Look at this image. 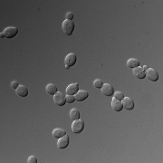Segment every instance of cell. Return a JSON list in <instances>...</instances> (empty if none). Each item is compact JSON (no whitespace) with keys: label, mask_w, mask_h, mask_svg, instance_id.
<instances>
[{"label":"cell","mask_w":163,"mask_h":163,"mask_svg":"<svg viewBox=\"0 0 163 163\" xmlns=\"http://www.w3.org/2000/svg\"><path fill=\"white\" fill-rule=\"evenodd\" d=\"M74 23L72 20H67L65 19L62 24V29L66 35H71L74 31Z\"/></svg>","instance_id":"1"},{"label":"cell","mask_w":163,"mask_h":163,"mask_svg":"<svg viewBox=\"0 0 163 163\" xmlns=\"http://www.w3.org/2000/svg\"><path fill=\"white\" fill-rule=\"evenodd\" d=\"M18 34V29L14 26H9L6 27L3 32L0 34L1 37H6V38H13Z\"/></svg>","instance_id":"2"},{"label":"cell","mask_w":163,"mask_h":163,"mask_svg":"<svg viewBox=\"0 0 163 163\" xmlns=\"http://www.w3.org/2000/svg\"><path fill=\"white\" fill-rule=\"evenodd\" d=\"M77 61V57H76V54H74V53H71V54H68L65 58V68L66 69H69L70 67L74 66L75 65Z\"/></svg>","instance_id":"3"},{"label":"cell","mask_w":163,"mask_h":163,"mask_svg":"<svg viewBox=\"0 0 163 163\" xmlns=\"http://www.w3.org/2000/svg\"><path fill=\"white\" fill-rule=\"evenodd\" d=\"M84 129V122L82 120H75L72 124V130L74 133H80Z\"/></svg>","instance_id":"4"},{"label":"cell","mask_w":163,"mask_h":163,"mask_svg":"<svg viewBox=\"0 0 163 163\" xmlns=\"http://www.w3.org/2000/svg\"><path fill=\"white\" fill-rule=\"evenodd\" d=\"M54 101L56 105L58 106H64L66 102V99L63 93L61 92H57L54 95Z\"/></svg>","instance_id":"5"},{"label":"cell","mask_w":163,"mask_h":163,"mask_svg":"<svg viewBox=\"0 0 163 163\" xmlns=\"http://www.w3.org/2000/svg\"><path fill=\"white\" fill-rule=\"evenodd\" d=\"M147 78L151 82H157L159 80V74L156 70L152 68H148L145 71Z\"/></svg>","instance_id":"6"},{"label":"cell","mask_w":163,"mask_h":163,"mask_svg":"<svg viewBox=\"0 0 163 163\" xmlns=\"http://www.w3.org/2000/svg\"><path fill=\"white\" fill-rule=\"evenodd\" d=\"M101 91L105 96H113L114 93L113 87L108 83H103L102 87L101 88Z\"/></svg>","instance_id":"7"},{"label":"cell","mask_w":163,"mask_h":163,"mask_svg":"<svg viewBox=\"0 0 163 163\" xmlns=\"http://www.w3.org/2000/svg\"><path fill=\"white\" fill-rule=\"evenodd\" d=\"M69 141H70V137L68 134H65V136H63L62 138H60L57 141V147L59 149H65L66 147L69 145Z\"/></svg>","instance_id":"8"},{"label":"cell","mask_w":163,"mask_h":163,"mask_svg":"<svg viewBox=\"0 0 163 163\" xmlns=\"http://www.w3.org/2000/svg\"><path fill=\"white\" fill-rule=\"evenodd\" d=\"M78 91H79V83L78 82L72 83V84L68 85L66 88V93L70 94V95H75Z\"/></svg>","instance_id":"9"},{"label":"cell","mask_w":163,"mask_h":163,"mask_svg":"<svg viewBox=\"0 0 163 163\" xmlns=\"http://www.w3.org/2000/svg\"><path fill=\"white\" fill-rule=\"evenodd\" d=\"M123 108H125L128 111H131L134 108V101L129 97H124L121 101Z\"/></svg>","instance_id":"10"},{"label":"cell","mask_w":163,"mask_h":163,"mask_svg":"<svg viewBox=\"0 0 163 163\" xmlns=\"http://www.w3.org/2000/svg\"><path fill=\"white\" fill-rule=\"evenodd\" d=\"M133 74L138 78V79H144L146 77L145 71L142 69V67H136L133 69Z\"/></svg>","instance_id":"11"},{"label":"cell","mask_w":163,"mask_h":163,"mask_svg":"<svg viewBox=\"0 0 163 163\" xmlns=\"http://www.w3.org/2000/svg\"><path fill=\"white\" fill-rule=\"evenodd\" d=\"M112 108H113V110L115 111V112H121L123 109L121 101H119V100L113 98V101H112Z\"/></svg>","instance_id":"12"},{"label":"cell","mask_w":163,"mask_h":163,"mask_svg":"<svg viewBox=\"0 0 163 163\" xmlns=\"http://www.w3.org/2000/svg\"><path fill=\"white\" fill-rule=\"evenodd\" d=\"M16 94L20 97H26L28 95V90L26 86L24 85H19L16 89Z\"/></svg>","instance_id":"13"},{"label":"cell","mask_w":163,"mask_h":163,"mask_svg":"<svg viewBox=\"0 0 163 163\" xmlns=\"http://www.w3.org/2000/svg\"><path fill=\"white\" fill-rule=\"evenodd\" d=\"M89 96V93L86 92V91H83V90H79L77 92V93L74 95L75 97V101H84L86 100L87 98Z\"/></svg>","instance_id":"14"},{"label":"cell","mask_w":163,"mask_h":163,"mask_svg":"<svg viewBox=\"0 0 163 163\" xmlns=\"http://www.w3.org/2000/svg\"><path fill=\"white\" fill-rule=\"evenodd\" d=\"M46 93H49V94H51V95H54L58 92V89H57L56 85L54 84V83H49V84H47L46 87Z\"/></svg>","instance_id":"15"},{"label":"cell","mask_w":163,"mask_h":163,"mask_svg":"<svg viewBox=\"0 0 163 163\" xmlns=\"http://www.w3.org/2000/svg\"><path fill=\"white\" fill-rule=\"evenodd\" d=\"M66 134V131L63 129H60V128H57V129H54L52 132V135L53 137L56 138V139H60L62 138L63 136H65Z\"/></svg>","instance_id":"16"},{"label":"cell","mask_w":163,"mask_h":163,"mask_svg":"<svg viewBox=\"0 0 163 163\" xmlns=\"http://www.w3.org/2000/svg\"><path fill=\"white\" fill-rule=\"evenodd\" d=\"M127 66L129 68H131V69H134L136 67H139L140 66V61L135 59V58H130L127 61Z\"/></svg>","instance_id":"17"},{"label":"cell","mask_w":163,"mask_h":163,"mask_svg":"<svg viewBox=\"0 0 163 163\" xmlns=\"http://www.w3.org/2000/svg\"><path fill=\"white\" fill-rule=\"evenodd\" d=\"M70 118L73 120V121H75V120H79L80 119V113L77 109H72L71 112H70Z\"/></svg>","instance_id":"18"},{"label":"cell","mask_w":163,"mask_h":163,"mask_svg":"<svg viewBox=\"0 0 163 163\" xmlns=\"http://www.w3.org/2000/svg\"><path fill=\"white\" fill-rule=\"evenodd\" d=\"M124 97H125V96H124V94H123L121 92H116V93H113V98L119 100V101H122V99Z\"/></svg>","instance_id":"19"},{"label":"cell","mask_w":163,"mask_h":163,"mask_svg":"<svg viewBox=\"0 0 163 163\" xmlns=\"http://www.w3.org/2000/svg\"><path fill=\"white\" fill-rule=\"evenodd\" d=\"M102 85H103V82L101 81V80H100V79H96L95 81L93 82V86L95 88L101 89L102 87Z\"/></svg>","instance_id":"20"},{"label":"cell","mask_w":163,"mask_h":163,"mask_svg":"<svg viewBox=\"0 0 163 163\" xmlns=\"http://www.w3.org/2000/svg\"><path fill=\"white\" fill-rule=\"evenodd\" d=\"M65 99H66V102H67V103H73V102L75 101L74 95H70V94H67V95L65 96Z\"/></svg>","instance_id":"21"},{"label":"cell","mask_w":163,"mask_h":163,"mask_svg":"<svg viewBox=\"0 0 163 163\" xmlns=\"http://www.w3.org/2000/svg\"><path fill=\"white\" fill-rule=\"evenodd\" d=\"M27 162L28 163H36L37 162V158L34 157V156H30L27 160Z\"/></svg>","instance_id":"22"},{"label":"cell","mask_w":163,"mask_h":163,"mask_svg":"<svg viewBox=\"0 0 163 163\" xmlns=\"http://www.w3.org/2000/svg\"><path fill=\"white\" fill-rule=\"evenodd\" d=\"M74 17V16L73 13H67L66 14V19L67 20H73Z\"/></svg>","instance_id":"23"},{"label":"cell","mask_w":163,"mask_h":163,"mask_svg":"<svg viewBox=\"0 0 163 163\" xmlns=\"http://www.w3.org/2000/svg\"><path fill=\"white\" fill-rule=\"evenodd\" d=\"M18 86H19V84H18L17 82H12V83H11V87H12L13 89H17Z\"/></svg>","instance_id":"24"},{"label":"cell","mask_w":163,"mask_h":163,"mask_svg":"<svg viewBox=\"0 0 163 163\" xmlns=\"http://www.w3.org/2000/svg\"><path fill=\"white\" fill-rule=\"evenodd\" d=\"M148 68H149V67H148V66H147V65H144V66H143V67H142V69H143V70H144V71H146L147 69H148Z\"/></svg>","instance_id":"25"}]
</instances>
